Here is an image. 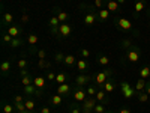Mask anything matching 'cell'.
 Here are the masks:
<instances>
[{"label":"cell","mask_w":150,"mask_h":113,"mask_svg":"<svg viewBox=\"0 0 150 113\" xmlns=\"http://www.w3.org/2000/svg\"><path fill=\"white\" fill-rule=\"evenodd\" d=\"M81 11H84V15H83V21L86 26H93V24L98 23V9L92 5H81L80 6Z\"/></svg>","instance_id":"cell-1"},{"label":"cell","mask_w":150,"mask_h":113,"mask_svg":"<svg viewBox=\"0 0 150 113\" xmlns=\"http://www.w3.org/2000/svg\"><path fill=\"white\" fill-rule=\"evenodd\" d=\"M92 75H93V82H95V84L99 87V89H102L104 84H105V82H107L108 79L112 77V69L108 68V67H105L104 69H99V71L93 72Z\"/></svg>","instance_id":"cell-2"},{"label":"cell","mask_w":150,"mask_h":113,"mask_svg":"<svg viewBox=\"0 0 150 113\" xmlns=\"http://www.w3.org/2000/svg\"><path fill=\"white\" fill-rule=\"evenodd\" d=\"M141 54H143L141 48H140L138 45L134 44V45H131L129 48L125 50V60H126L128 64H137V62H140Z\"/></svg>","instance_id":"cell-3"},{"label":"cell","mask_w":150,"mask_h":113,"mask_svg":"<svg viewBox=\"0 0 150 113\" xmlns=\"http://www.w3.org/2000/svg\"><path fill=\"white\" fill-rule=\"evenodd\" d=\"M114 26H116L117 29H120L122 32H126V33L129 32V33H134V36H138V32L134 29L132 23H131L129 20H126V18L116 17V18H114Z\"/></svg>","instance_id":"cell-4"},{"label":"cell","mask_w":150,"mask_h":113,"mask_svg":"<svg viewBox=\"0 0 150 113\" xmlns=\"http://www.w3.org/2000/svg\"><path fill=\"white\" fill-rule=\"evenodd\" d=\"M119 87H120V92L123 94V98L125 99H132V98H137V91H135V87L131 86L129 82H119Z\"/></svg>","instance_id":"cell-5"},{"label":"cell","mask_w":150,"mask_h":113,"mask_svg":"<svg viewBox=\"0 0 150 113\" xmlns=\"http://www.w3.org/2000/svg\"><path fill=\"white\" fill-rule=\"evenodd\" d=\"M96 104H98L96 97H87V98L84 99V101L80 104V109H81V112H83V113H92Z\"/></svg>","instance_id":"cell-6"},{"label":"cell","mask_w":150,"mask_h":113,"mask_svg":"<svg viewBox=\"0 0 150 113\" xmlns=\"http://www.w3.org/2000/svg\"><path fill=\"white\" fill-rule=\"evenodd\" d=\"M90 82H93V75H90V74H80V75L75 77L74 86L75 87H87L90 84Z\"/></svg>","instance_id":"cell-7"},{"label":"cell","mask_w":150,"mask_h":113,"mask_svg":"<svg viewBox=\"0 0 150 113\" xmlns=\"http://www.w3.org/2000/svg\"><path fill=\"white\" fill-rule=\"evenodd\" d=\"M87 97H89V95H87V91L84 89V87H75V86H74L72 98H74V101H75V103H80V104H81Z\"/></svg>","instance_id":"cell-8"},{"label":"cell","mask_w":150,"mask_h":113,"mask_svg":"<svg viewBox=\"0 0 150 113\" xmlns=\"http://www.w3.org/2000/svg\"><path fill=\"white\" fill-rule=\"evenodd\" d=\"M75 68L80 71V74H87V72L90 71L92 65H90L89 59H83V57H80V59L77 60V65H75Z\"/></svg>","instance_id":"cell-9"},{"label":"cell","mask_w":150,"mask_h":113,"mask_svg":"<svg viewBox=\"0 0 150 113\" xmlns=\"http://www.w3.org/2000/svg\"><path fill=\"white\" fill-rule=\"evenodd\" d=\"M44 94V89H39L36 87L35 84H29V86H24V95L26 97H30V95H35V97H42Z\"/></svg>","instance_id":"cell-10"},{"label":"cell","mask_w":150,"mask_h":113,"mask_svg":"<svg viewBox=\"0 0 150 113\" xmlns=\"http://www.w3.org/2000/svg\"><path fill=\"white\" fill-rule=\"evenodd\" d=\"M147 2L146 0H135L134 2V18H138L143 11H146Z\"/></svg>","instance_id":"cell-11"},{"label":"cell","mask_w":150,"mask_h":113,"mask_svg":"<svg viewBox=\"0 0 150 113\" xmlns=\"http://www.w3.org/2000/svg\"><path fill=\"white\" fill-rule=\"evenodd\" d=\"M8 33L12 36V38H23V26L21 24H12V26L8 27Z\"/></svg>","instance_id":"cell-12"},{"label":"cell","mask_w":150,"mask_h":113,"mask_svg":"<svg viewBox=\"0 0 150 113\" xmlns=\"http://www.w3.org/2000/svg\"><path fill=\"white\" fill-rule=\"evenodd\" d=\"M72 91H74V86L63 83V84H57V92L56 94H59L62 97H69V95H72Z\"/></svg>","instance_id":"cell-13"},{"label":"cell","mask_w":150,"mask_h":113,"mask_svg":"<svg viewBox=\"0 0 150 113\" xmlns=\"http://www.w3.org/2000/svg\"><path fill=\"white\" fill-rule=\"evenodd\" d=\"M117 86H119L117 80H116L114 77H111V79H108V80L105 82V84H104L102 89H104L107 94H111V92H114V91L117 89Z\"/></svg>","instance_id":"cell-14"},{"label":"cell","mask_w":150,"mask_h":113,"mask_svg":"<svg viewBox=\"0 0 150 113\" xmlns=\"http://www.w3.org/2000/svg\"><path fill=\"white\" fill-rule=\"evenodd\" d=\"M105 9H108L111 14H119L120 12V5L117 3V0H105Z\"/></svg>","instance_id":"cell-15"},{"label":"cell","mask_w":150,"mask_h":113,"mask_svg":"<svg viewBox=\"0 0 150 113\" xmlns=\"http://www.w3.org/2000/svg\"><path fill=\"white\" fill-rule=\"evenodd\" d=\"M12 24H14V15H12L11 12L3 11L2 12V26L3 27H9V26H12Z\"/></svg>","instance_id":"cell-16"},{"label":"cell","mask_w":150,"mask_h":113,"mask_svg":"<svg viewBox=\"0 0 150 113\" xmlns=\"http://www.w3.org/2000/svg\"><path fill=\"white\" fill-rule=\"evenodd\" d=\"M59 29H60V35H62V38H69V36L72 35V27H71V24H69V23H60Z\"/></svg>","instance_id":"cell-17"},{"label":"cell","mask_w":150,"mask_h":113,"mask_svg":"<svg viewBox=\"0 0 150 113\" xmlns=\"http://www.w3.org/2000/svg\"><path fill=\"white\" fill-rule=\"evenodd\" d=\"M110 17H111V12L108 9H105V8L98 9V23H105L110 20Z\"/></svg>","instance_id":"cell-18"},{"label":"cell","mask_w":150,"mask_h":113,"mask_svg":"<svg viewBox=\"0 0 150 113\" xmlns=\"http://www.w3.org/2000/svg\"><path fill=\"white\" fill-rule=\"evenodd\" d=\"M95 97H96V99H98V103H102V104H105V106L110 103L108 94H107L104 89H99V91H98V94H96Z\"/></svg>","instance_id":"cell-19"},{"label":"cell","mask_w":150,"mask_h":113,"mask_svg":"<svg viewBox=\"0 0 150 113\" xmlns=\"http://www.w3.org/2000/svg\"><path fill=\"white\" fill-rule=\"evenodd\" d=\"M63 98L65 97H62V95H59V94H54V95H51L50 97V106H54V107H59V106H62V103H63Z\"/></svg>","instance_id":"cell-20"},{"label":"cell","mask_w":150,"mask_h":113,"mask_svg":"<svg viewBox=\"0 0 150 113\" xmlns=\"http://www.w3.org/2000/svg\"><path fill=\"white\" fill-rule=\"evenodd\" d=\"M96 62H98V64L101 65L102 68H105V67H108V65H110V57H108L107 54L98 53V54H96Z\"/></svg>","instance_id":"cell-21"},{"label":"cell","mask_w":150,"mask_h":113,"mask_svg":"<svg viewBox=\"0 0 150 113\" xmlns=\"http://www.w3.org/2000/svg\"><path fill=\"white\" fill-rule=\"evenodd\" d=\"M11 68H12L11 60H9V59H5V60L2 62V65H0V72H2L3 77H5L6 74H9V72H11Z\"/></svg>","instance_id":"cell-22"},{"label":"cell","mask_w":150,"mask_h":113,"mask_svg":"<svg viewBox=\"0 0 150 113\" xmlns=\"http://www.w3.org/2000/svg\"><path fill=\"white\" fill-rule=\"evenodd\" d=\"M54 15H57V18H59L60 23H66L69 20V14H68V12H65V11H62L60 8H56V14Z\"/></svg>","instance_id":"cell-23"},{"label":"cell","mask_w":150,"mask_h":113,"mask_svg":"<svg viewBox=\"0 0 150 113\" xmlns=\"http://www.w3.org/2000/svg\"><path fill=\"white\" fill-rule=\"evenodd\" d=\"M77 57H75L74 54H66L65 56V60H63V64L68 67V68H72V67H75V65H77Z\"/></svg>","instance_id":"cell-24"},{"label":"cell","mask_w":150,"mask_h":113,"mask_svg":"<svg viewBox=\"0 0 150 113\" xmlns=\"http://www.w3.org/2000/svg\"><path fill=\"white\" fill-rule=\"evenodd\" d=\"M33 84L36 87H39V89H45V86H47V80L44 77H41V75H36V77L33 79Z\"/></svg>","instance_id":"cell-25"},{"label":"cell","mask_w":150,"mask_h":113,"mask_svg":"<svg viewBox=\"0 0 150 113\" xmlns=\"http://www.w3.org/2000/svg\"><path fill=\"white\" fill-rule=\"evenodd\" d=\"M68 74L65 72V71H62V72H57V75H56V83L57 84H63V83H66L68 82Z\"/></svg>","instance_id":"cell-26"},{"label":"cell","mask_w":150,"mask_h":113,"mask_svg":"<svg viewBox=\"0 0 150 113\" xmlns=\"http://www.w3.org/2000/svg\"><path fill=\"white\" fill-rule=\"evenodd\" d=\"M138 74H140V79H144V80L150 79V67H149V65H146V67L140 68Z\"/></svg>","instance_id":"cell-27"},{"label":"cell","mask_w":150,"mask_h":113,"mask_svg":"<svg viewBox=\"0 0 150 113\" xmlns=\"http://www.w3.org/2000/svg\"><path fill=\"white\" fill-rule=\"evenodd\" d=\"M15 112V106L9 104V103H2V113H14Z\"/></svg>","instance_id":"cell-28"},{"label":"cell","mask_w":150,"mask_h":113,"mask_svg":"<svg viewBox=\"0 0 150 113\" xmlns=\"http://www.w3.org/2000/svg\"><path fill=\"white\" fill-rule=\"evenodd\" d=\"M146 83H147V82H146L144 79H140L138 82L135 83V91H137V92H143V91H146Z\"/></svg>","instance_id":"cell-29"},{"label":"cell","mask_w":150,"mask_h":113,"mask_svg":"<svg viewBox=\"0 0 150 113\" xmlns=\"http://www.w3.org/2000/svg\"><path fill=\"white\" fill-rule=\"evenodd\" d=\"M149 94L146 92V91H143V92H137V99H138L140 103H147L149 101Z\"/></svg>","instance_id":"cell-30"},{"label":"cell","mask_w":150,"mask_h":113,"mask_svg":"<svg viewBox=\"0 0 150 113\" xmlns=\"http://www.w3.org/2000/svg\"><path fill=\"white\" fill-rule=\"evenodd\" d=\"M86 91H87V95H89V97H95L98 94V91H99V87L98 86H93V84H89V86L86 87Z\"/></svg>","instance_id":"cell-31"},{"label":"cell","mask_w":150,"mask_h":113,"mask_svg":"<svg viewBox=\"0 0 150 113\" xmlns=\"http://www.w3.org/2000/svg\"><path fill=\"white\" fill-rule=\"evenodd\" d=\"M24 104H26V109H27V110L35 112V109H36V103L33 101L32 98H26V101H24Z\"/></svg>","instance_id":"cell-32"},{"label":"cell","mask_w":150,"mask_h":113,"mask_svg":"<svg viewBox=\"0 0 150 113\" xmlns=\"http://www.w3.org/2000/svg\"><path fill=\"white\" fill-rule=\"evenodd\" d=\"M120 45H122L123 50H126V48H129L131 45H134V42H132L131 38H123V39L120 41Z\"/></svg>","instance_id":"cell-33"},{"label":"cell","mask_w":150,"mask_h":113,"mask_svg":"<svg viewBox=\"0 0 150 113\" xmlns=\"http://www.w3.org/2000/svg\"><path fill=\"white\" fill-rule=\"evenodd\" d=\"M59 26H60V21H59L57 15H53L48 21V27H59Z\"/></svg>","instance_id":"cell-34"},{"label":"cell","mask_w":150,"mask_h":113,"mask_svg":"<svg viewBox=\"0 0 150 113\" xmlns=\"http://www.w3.org/2000/svg\"><path fill=\"white\" fill-rule=\"evenodd\" d=\"M38 67L41 69H50V62L47 59H38Z\"/></svg>","instance_id":"cell-35"},{"label":"cell","mask_w":150,"mask_h":113,"mask_svg":"<svg viewBox=\"0 0 150 113\" xmlns=\"http://www.w3.org/2000/svg\"><path fill=\"white\" fill-rule=\"evenodd\" d=\"M21 45H23V38H14V39H12V42L9 44L11 48H18V47H21Z\"/></svg>","instance_id":"cell-36"},{"label":"cell","mask_w":150,"mask_h":113,"mask_svg":"<svg viewBox=\"0 0 150 113\" xmlns=\"http://www.w3.org/2000/svg\"><path fill=\"white\" fill-rule=\"evenodd\" d=\"M107 112L108 110L105 109V104H102V103H98L93 109V113H107Z\"/></svg>","instance_id":"cell-37"},{"label":"cell","mask_w":150,"mask_h":113,"mask_svg":"<svg viewBox=\"0 0 150 113\" xmlns=\"http://www.w3.org/2000/svg\"><path fill=\"white\" fill-rule=\"evenodd\" d=\"M17 65H18L20 69H26V68L29 67V60H27V57H24V56H23V57L18 60V64H17Z\"/></svg>","instance_id":"cell-38"},{"label":"cell","mask_w":150,"mask_h":113,"mask_svg":"<svg viewBox=\"0 0 150 113\" xmlns=\"http://www.w3.org/2000/svg\"><path fill=\"white\" fill-rule=\"evenodd\" d=\"M65 56L66 54H63L62 51H57L56 54H54V62L59 65V64H63V60H65Z\"/></svg>","instance_id":"cell-39"},{"label":"cell","mask_w":150,"mask_h":113,"mask_svg":"<svg viewBox=\"0 0 150 113\" xmlns=\"http://www.w3.org/2000/svg\"><path fill=\"white\" fill-rule=\"evenodd\" d=\"M33 79L32 75H26V77H21V84L23 86H29V84H33Z\"/></svg>","instance_id":"cell-40"},{"label":"cell","mask_w":150,"mask_h":113,"mask_svg":"<svg viewBox=\"0 0 150 113\" xmlns=\"http://www.w3.org/2000/svg\"><path fill=\"white\" fill-rule=\"evenodd\" d=\"M69 109H71V113H83L81 109H80V103H72V104H69Z\"/></svg>","instance_id":"cell-41"},{"label":"cell","mask_w":150,"mask_h":113,"mask_svg":"<svg viewBox=\"0 0 150 113\" xmlns=\"http://www.w3.org/2000/svg\"><path fill=\"white\" fill-rule=\"evenodd\" d=\"M80 56L83 59H89L92 56V53H90V50H87V48H80Z\"/></svg>","instance_id":"cell-42"},{"label":"cell","mask_w":150,"mask_h":113,"mask_svg":"<svg viewBox=\"0 0 150 113\" xmlns=\"http://www.w3.org/2000/svg\"><path fill=\"white\" fill-rule=\"evenodd\" d=\"M12 39H14V38H12V36H11L8 32L2 35V41H3V44H8V45H9V44L12 42Z\"/></svg>","instance_id":"cell-43"},{"label":"cell","mask_w":150,"mask_h":113,"mask_svg":"<svg viewBox=\"0 0 150 113\" xmlns=\"http://www.w3.org/2000/svg\"><path fill=\"white\" fill-rule=\"evenodd\" d=\"M14 106H15V112L17 113L26 110V104H24V103H14Z\"/></svg>","instance_id":"cell-44"},{"label":"cell","mask_w":150,"mask_h":113,"mask_svg":"<svg viewBox=\"0 0 150 113\" xmlns=\"http://www.w3.org/2000/svg\"><path fill=\"white\" fill-rule=\"evenodd\" d=\"M36 57H38V59H47V51H45V48L38 50V51H36Z\"/></svg>","instance_id":"cell-45"},{"label":"cell","mask_w":150,"mask_h":113,"mask_svg":"<svg viewBox=\"0 0 150 113\" xmlns=\"http://www.w3.org/2000/svg\"><path fill=\"white\" fill-rule=\"evenodd\" d=\"M56 75H57L56 72H53V71L48 69V71H47V80H48V82H56Z\"/></svg>","instance_id":"cell-46"},{"label":"cell","mask_w":150,"mask_h":113,"mask_svg":"<svg viewBox=\"0 0 150 113\" xmlns=\"http://www.w3.org/2000/svg\"><path fill=\"white\" fill-rule=\"evenodd\" d=\"M93 6H95L96 9H102V8L105 6V0H95Z\"/></svg>","instance_id":"cell-47"},{"label":"cell","mask_w":150,"mask_h":113,"mask_svg":"<svg viewBox=\"0 0 150 113\" xmlns=\"http://www.w3.org/2000/svg\"><path fill=\"white\" fill-rule=\"evenodd\" d=\"M20 21H21V24H26V23L29 21V14H27V12H23V15H21Z\"/></svg>","instance_id":"cell-48"},{"label":"cell","mask_w":150,"mask_h":113,"mask_svg":"<svg viewBox=\"0 0 150 113\" xmlns=\"http://www.w3.org/2000/svg\"><path fill=\"white\" fill-rule=\"evenodd\" d=\"M24 101H26L24 95H15L14 97V103H24Z\"/></svg>","instance_id":"cell-49"},{"label":"cell","mask_w":150,"mask_h":113,"mask_svg":"<svg viewBox=\"0 0 150 113\" xmlns=\"http://www.w3.org/2000/svg\"><path fill=\"white\" fill-rule=\"evenodd\" d=\"M119 113H131V109L129 107H120L119 109Z\"/></svg>","instance_id":"cell-50"},{"label":"cell","mask_w":150,"mask_h":113,"mask_svg":"<svg viewBox=\"0 0 150 113\" xmlns=\"http://www.w3.org/2000/svg\"><path fill=\"white\" fill-rule=\"evenodd\" d=\"M20 75H21V77H26V75H30L29 74V69L26 68V69H20Z\"/></svg>","instance_id":"cell-51"},{"label":"cell","mask_w":150,"mask_h":113,"mask_svg":"<svg viewBox=\"0 0 150 113\" xmlns=\"http://www.w3.org/2000/svg\"><path fill=\"white\" fill-rule=\"evenodd\" d=\"M39 113H51V109H50L48 106H45V107H42L41 109V112Z\"/></svg>","instance_id":"cell-52"},{"label":"cell","mask_w":150,"mask_h":113,"mask_svg":"<svg viewBox=\"0 0 150 113\" xmlns=\"http://www.w3.org/2000/svg\"><path fill=\"white\" fill-rule=\"evenodd\" d=\"M146 92L150 95V80H147V83H146Z\"/></svg>","instance_id":"cell-53"},{"label":"cell","mask_w":150,"mask_h":113,"mask_svg":"<svg viewBox=\"0 0 150 113\" xmlns=\"http://www.w3.org/2000/svg\"><path fill=\"white\" fill-rule=\"evenodd\" d=\"M117 3L122 6V5H125V3H126V0H117Z\"/></svg>","instance_id":"cell-54"},{"label":"cell","mask_w":150,"mask_h":113,"mask_svg":"<svg viewBox=\"0 0 150 113\" xmlns=\"http://www.w3.org/2000/svg\"><path fill=\"white\" fill-rule=\"evenodd\" d=\"M147 15H149V20H150V9H147ZM149 27H150V23H149Z\"/></svg>","instance_id":"cell-55"},{"label":"cell","mask_w":150,"mask_h":113,"mask_svg":"<svg viewBox=\"0 0 150 113\" xmlns=\"http://www.w3.org/2000/svg\"><path fill=\"white\" fill-rule=\"evenodd\" d=\"M107 113H119V112H114V110H108Z\"/></svg>","instance_id":"cell-56"}]
</instances>
